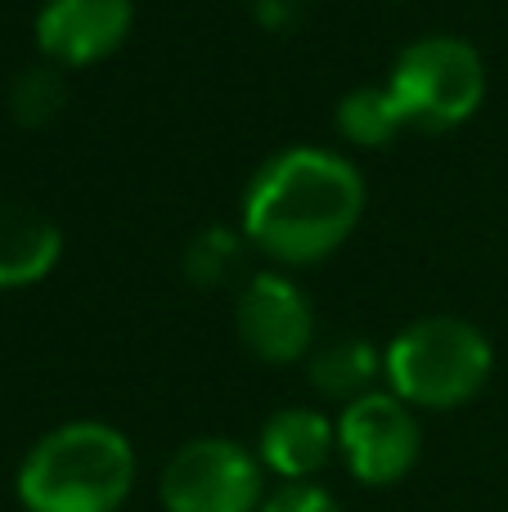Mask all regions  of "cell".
<instances>
[{
  "label": "cell",
  "instance_id": "obj_3",
  "mask_svg": "<svg viewBox=\"0 0 508 512\" xmlns=\"http://www.w3.org/2000/svg\"><path fill=\"white\" fill-rule=\"evenodd\" d=\"M495 351L459 315H423L383 346V378L410 409H459L486 387Z\"/></svg>",
  "mask_w": 508,
  "mask_h": 512
},
{
  "label": "cell",
  "instance_id": "obj_11",
  "mask_svg": "<svg viewBox=\"0 0 508 512\" xmlns=\"http://www.w3.org/2000/svg\"><path fill=\"white\" fill-rule=\"evenodd\" d=\"M306 369H311V387L324 400H342V409H347L351 400L378 391L383 351L374 342H365V337H333V342L315 346Z\"/></svg>",
  "mask_w": 508,
  "mask_h": 512
},
{
  "label": "cell",
  "instance_id": "obj_4",
  "mask_svg": "<svg viewBox=\"0 0 508 512\" xmlns=\"http://www.w3.org/2000/svg\"><path fill=\"white\" fill-rule=\"evenodd\" d=\"M405 126L446 135L464 126L486 99V63L464 36H419L396 54L383 81Z\"/></svg>",
  "mask_w": 508,
  "mask_h": 512
},
{
  "label": "cell",
  "instance_id": "obj_2",
  "mask_svg": "<svg viewBox=\"0 0 508 512\" xmlns=\"http://www.w3.org/2000/svg\"><path fill=\"white\" fill-rule=\"evenodd\" d=\"M135 490V445L126 432L77 418L23 454L14 495L23 512H122Z\"/></svg>",
  "mask_w": 508,
  "mask_h": 512
},
{
  "label": "cell",
  "instance_id": "obj_10",
  "mask_svg": "<svg viewBox=\"0 0 508 512\" xmlns=\"http://www.w3.org/2000/svg\"><path fill=\"white\" fill-rule=\"evenodd\" d=\"M63 234L50 216L0 194V292L32 288L59 265Z\"/></svg>",
  "mask_w": 508,
  "mask_h": 512
},
{
  "label": "cell",
  "instance_id": "obj_5",
  "mask_svg": "<svg viewBox=\"0 0 508 512\" xmlns=\"http://www.w3.org/2000/svg\"><path fill=\"white\" fill-rule=\"evenodd\" d=\"M158 499L167 512H261L266 468L230 436H194L162 463Z\"/></svg>",
  "mask_w": 508,
  "mask_h": 512
},
{
  "label": "cell",
  "instance_id": "obj_12",
  "mask_svg": "<svg viewBox=\"0 0 508 512\" xmlns=\"http://www.w3.org/2000/svg\"><path fill=\"white\" fill-rule=\"evenodd\" d=\"M338 131L356 149H383L405 131V117L387 86H356L338 99Z\"/></svg>",
  "mask_w": 508,
  "mask_h": 512
},
{
  "label": "cell",
  "instance_id": "obj_8",
  "mask_svg": "<svg viewBox=\"0 0 508 512\" xmlns=\"http://www.w3.org/2000/svg\"><path fill=\"white\" fill-rule=\"evenodd\" d=\"M135 0H45L36 9V50L54 68H90L131 36Z\"/></svg>",
  "mask_w": 508,
  "mask_h": 512
},
{
  "label": "cell",
  "instance_id": "obj_7",
  "mask_svg": "<svg viewBox=\"0 0 508 512\" xmlns=\"http://www.w3.org/2000/svg\"><path fill=\"white\" fill-rule=\"evenodd\" d=\"M239 342L266 364H293L315 351V306L288 274L261 270L239 288Z\"/></svg>",
  "mask_w": 508,
  "mask_h": 512
},
{
  "label": "cell",
  "instance_id": "obj_1",
  "mask_svg": "<svg viewBox=\"0 0 508 512\" xmlns=\"http://www.w3.org/2000/svg\"><path fill=\"white\" fill-rule=\"evenodd\" d=\"M365 176L333 149L297 144L252 171L239 203V234L279 265H315L356 234Z\"/></svg>",
  "mask_w": 508,
  "mask_h": 512
},
{
  "label": "cell",
  "instance_id": "obj_9",
  "mask_svg": "<svg viewBox=\"0 0 508 512\" xmlns=\"http://www.w3.org/2000/svg\"><path fill=\"white\" fill-rule=\"evenodd\" d=\"M338 450V423L306 405H288L261 423L257 432V459L270 477H279L284 486L297 481H315L324 472V463Z\"/></svg>",
  "mask_w": 508,
  "mask_h": 512
},
{
  "label": "cell",
  "instance_id": "obj_15",
  "mask_svg": "<svg viewBox=\"0 0 508 512\" xmlns=\"http://www.w3.org/2000/svg\"><path fill=\"white\" fill-rule=\"evenodd\" d=\"M261 512H342V504L315 481H297V486H279L266 495Z\"/></svg>",
  "mask_w": 508,
  "mask_h": 512
},
{
  "label": "cell",
  "instance_id": "obj_6",
  "mask_svg": "<svg viewBox=\"0 0 508 512\" xmlns=\"http://www.w3.org/2000/svg\"><path fill=\"white\" fill-rule=\"evenodd\" d=\"M338 454L360 486H396L423 454V427L392 391H369L338 414Z\"/></svg>",
  "mask_w": 508,
  "mask_h": 512
},
{
  "label": "cell",
  "instance_id": "obj_14",
  "mask_svg": "<svg viewBox=\"0 0 508 512\" xmlns=\"http://www.w3.org/2000/svg\"><path fill=\"white\" fill-rule=\"evenodd\" d=\"M243 248H248V239H243V234H234V230H203V234H194V239H189L180 265H185V274H189V283H194V288H221V283L243 265Z\"/></svg>",
  "mask_w": 508,
  "mask_h": 512
},
{
  "label": "cell",
  "instance_id": "obj_13",
  "mask_svg": "<svg viewBox=\"0 0 508 512\" xmlns=\"http://www.w3.org/2000/svg\"><path fill=\"white\" fill-rule=\"evenodd\" d=\"M63 99H68V86H63V72L54 63H32L14 77L9 86V113H14L18 126L36 131V126L54 122L63 113Z\"/></svg>",
  "mask_w": 508,
  "mask_h": 512
}]
</instances>
